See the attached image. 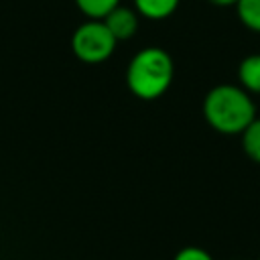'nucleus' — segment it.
<instances>
[{
    "label": "nucleus",
    "instance_id": "obj_1",
    "mask_svg": "<svg viewBox=\"0 0 260 260\" xmlns=\"http://www.w3.org/2000/svg\"><path fill=\"white\" fill-rule=\"evenodd\" d=\"M203 118L221 134H242V130L256 118L252 93H248L242 85H215L205 93Z\"/></svg>",
    "mask_w": 260,
    "mask_h": 260
},
{
    "label": "nucleus",
    "instance_id": "obj_2",
    "mask_svg": "<svg viewBox=\"0 0 260 260\" xmlns=\"http://www.w3.org/2000/svg\"><path fill=\"white\" fill-rule=\"evenodd\" d=\"M173 75L171 55L160 47H144L128 63L126 85L140 100H156L171 87Z\"/></svg>",
    "mask_w": 260,
    "mask_h": 260
},
{
    "label": "nucleus",
    "instance_id": "obj_3",
    "mask_svg": "<svg viewBox=\"0 0 260 260\" xmlns=\"http://www.w3.org/2000/svg\"><path fill=\"white\" fill-rule=\"evenodd\" d=\"M116 37L110 32V28L106 26L104 20H95V18H87L85 22H81L71 37V49L73 55L83 61V63H104L112 57V53L116 51Z\"/></svg>",
    "mask_w": 260,
    "mask_h": 260
},
{
    "label": "nucleus",
    "instance_id": "obj_4",
    "mask_svg": "<svg viewBox=\"0 0 260 260\" xmlns=\"http://www.w3.org/2000/svg\"><path fill=\"white\" fill-rule=\"evenodd\" d=\"M138 12L134 10V6H122L118 4L106 18H102L106 22V26L110 28V32L116 37V41H128L130 37L136 35L138 30Z\"/></svg>",
    "mask_w": 260,
    "mask_h": 260
},
{
    "label": "nucleus",
    "instance_id": "obj_5",
    "mask_svg": "<svg viewBox=\"0 0 260 260\" xmlns=\"http://www.w3.org/2000/svg\"><path fill=\"white\" fill-rule=\"evenodd\" d=\"M238 79H240V85L248 93L260 95V53H254L242 59L238 67Z\"/></svg>",
    "mask_w": 260,
    "mask_h": 260
},
{
    "label": "nucleus",
    "instance_id": "obj_6",
    "mask_svg": "<svg viewBox=\"0 0 260 260\" xmlns=\"http://www.w3.org/2000/svg\"><path fill=\"white\" fill-rule=\"evenodd\" d=\"M179 8V0H134V10L148 20H162Z\"/></svg>",
    "mask_w": 260,
    "mask_h": 260
},
{
    "label": "nucleus",
    "instance_id": "obj_7",
    "mask_svg": "<svg viewBox=\"0 0 260 260\" xmlns=\"http://www.w3.org/2000/svg\"><path fill=\"white\" fill-rule=\"evenodd\" d=\"M236 12L246 28L260 32V0H238Z\"/></svg>",
    "mask_w": 260,
    "mask_h": 260
},
{
    "label": "nucleus",
    "instance_id": "obj_8",
    "mask_svg": "<svg viewBox=\"0 0 260 260\" xmlns=\"http://www.w3.org/2000/svg\"><path fill=\"white\" fill-rule=\"evenodd\" d=\"M240 136H242L244 152H246L252 160L260 162V118L256 116V118L242 130Z\"/></svg>",
    "mask_w": 260,
    "mask_h": 260
},
{
    "label": "nucleus",
    "instance_id": "obj_9",
    "mask_svg": "<svg viewBox=\"0 0 260 260\" xmlns=\"http://www.w3.org/2000/svg\"><path fill=\"white\" fill-rule=\"evenodd\" d=\"M118 4H120V0H75V6L87 18H95V20L106 18Z\"/></svg>",
    "mask_w": 260,
    "mask_h": 260
},
{
    "label": "nucleus",
    "instance_id": "obj_10",
    "mask_svg": "<svg viewBox=\"0 0 260 260\" xmlns=\"http://www.w3.org/2000/svg\"><path fill=\"white\" fill-rule=\"evenodd\" d=\"M173 260H213V258H211V254H209L207 250H203V248L187 246V248L179 250Z\"/></svg>",
    "mask_w": 260,
    "mask_h": 260
},
{
    "label": "nucleus",
    "instance_id": "obj_11",
    "mask_svg": "<svg viewBox=\"0 0 260 260\" xmlns=\"http://www.w3.org/2000/svg\"><path fill=\"white\" fill-rule=\"evenodd\" d=\"M207 2L213 4V6H221V8H225V6H236L238 0H207Z\"/></svg>",
    "mask_w": 260,
    "mask_h": 260
},
{
    "label": "nucleus",
    "instance_id": "obj_12",
    "mask_svg": "<svg viewBox=\"0 0 260 260\" xmlns=\"http://www.w3.org/2000/svg\"><path fill=\"white\" fill-rule=\"evenodd\" d=\"M258 260H260V258H258Z\"/></svg>",
    "mask_w": 260,
    "mask_h": 260
}]
</instances>
